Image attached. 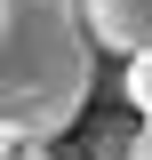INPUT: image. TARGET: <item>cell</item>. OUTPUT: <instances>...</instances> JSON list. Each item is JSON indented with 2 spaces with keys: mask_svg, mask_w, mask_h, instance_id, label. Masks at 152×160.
<instances>
[{
  "mask_svg": "<svg viewBox=\"0 0 152 160\" xmlns=\"http://www.w3.org/2000/svg\"><path fill=\"white\" fill-rule=\"evenodd\" d=\"M96 96V32L80 0H0V160H40Z\"/></svg>",
  "mask_w": 152,
  "mask_h": 160,
  "instance_id": "6da1fadb",
  "label": "cell"
},
{
  "mask_svg": "<svg viewBox=\"0 0 152 160\" xmlns=\"http://www.w3.org/2000/svg\"><path fill=\"white\" fill-rule=\"evenodd\" d=\"M80 8H88L96 48H112V56H144L152 48V0H80Z\"/></svg>",
  "mask_w": 152,
  "mask_h": 160,
  "instance_id": "7a4b0ae2",
  "label": "cell"
},
{
  "mask_svg": "<svg viewBox=\"0 0 152 160\" xmlns=\"http://www.w3.org/2000/svg\"><path fill=\"white\" fill-rule=\"evenodd\" d=\"M120 96L136 104V120H152V48H144V56H128V72H120Z\"/></svg>",
  "mask_w": 152,
  "mask_h": 160,
  "instance_id": "3957f363",
  "label": "cell"
},
{
  "mask_svg": "<svg viewBox=\"0 0 152 160\" xmlns=\"http://www.w3.org/2000/svg\"><path fill=\"white\" fill-rule=\"evenodd\" d=\"M128 160H152V120L136 128V144H128Z\"/></svg>",
  "mask_w": 152,
  "mask_h": 160,
  "instance_id": "277c9868",
  "label": "cell"
}]
</instances>
